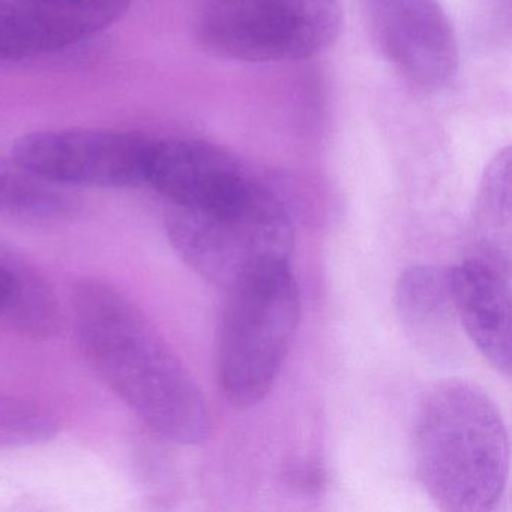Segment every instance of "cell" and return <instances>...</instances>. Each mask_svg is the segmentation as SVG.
<instances>
[{"label":"cell","instance_id":"cell-1","mask_svg":"<svg viewBox=\"0 0 512 512\" xmlns=\"http://www.w3.org/2000/svg\"><path fill=\"white\" fill-rule=\"evenodd\" d=\"M74 334L103 382L161 439L197 446L211 433L202 389L146 314L109 281L85 277L71 295Z\"/></svg>","mask_w":512,"mask_h":512},{"label":"cell","instance_id":"cell-2","mask_svg":"<svg viewBox=\"0 0 512 512\" xmlns=\"http://www.w3.org/2000/svg\"><path fill=\"white\" fill-rule=\"evenodd\" d=\"M410 443L416 479L440 509L497 508L508 482V431L499 407L475 383L449 379L428 389Z\"/></svg>","mask_w":512,"mask_h":512},{"label":"cell","instance_id":"cell-3","mask_svg":"<svg viewBox=\"0 0 512 512\" xmlns=\"http://www.w3.org/2000/svg\"><path fill=\"white\" fill-rule=\"evenodd\" d=\"M164 227L182 262L226 292L262 272L290 265L295 245L289 212L265 179L220 208L196 211L169 205Z\"/></svg>","mask_w":512,"mask_h":512},{"label":"cell","instance_id":"cell-4","mask_svg":"<svg viewBox=\"0 0 512 512\" xmlns=\"http://www.w3.org/2000/svg\"><path fill=\"white\" fill-rule=\"evenodd\" d=\"M301 317L290 265L262 272L233 289L218 326L221 392L236 409H250L271 391L292 347Z\"/></svg>","mask_w":512,"mask_h":512},{"label":"cell","instance_id":"cell-5","mask_svg":"<svg viewBox=\"0 0 512 512\" xmlns=\"http://www.w3.org/2000/svg\"><path fill=\"white\" fill-rule=\"evenodd\" d=\"M343 29L338 0H205L196 38L226 61L290 62L319 55Z\"/></svg>","mask_w":512,"mask_h":512},{"label":"cell","instance_id":"cell-6","mask_svg":"<svg viewBox=\"0 0 512 512\" xmlns=\"http://www.w3.org/2000/svg\"><path fill=\"white\" fill-rule=\"evenodd\" d=\"M152 140L124 131L58 128L17 140L13 160L62 187L145 184Z\"/></svg>","mask_w":512,"mask_h":512},{"label":"cell","instance_id":"cell-7","mask_svg":"<svg viewBox=\"0 0 512 512\" xmlns=\"http://www.w3.org/2000/svg\"><path fill=\"white\" fill-rule=\"evenodd\" d=\"M385 61L419 91L439 92L458 73V44L439 0H361Z\"/></svg>","mask_w":512,"mask_h":512},{"label":"cell","instance_id":"cell-8","mask_svg":"<svg viewBox=\"0 0 512 512\" xmlns=\"http://www.w3.org/2000/svg\"><path fill=\"white\" fill-rule=\"evenodd\" d=\"M262 176L227 149L202 140H152L145 184L178 208H220L262 181Z\"/></svg>","mask_w":512,"mask_h":512},{"label":"cell","instance_id":"cell-9","mask_svg":"<svg viewBox=\"0 0 512 512\" xmlns=\"http://www.w3.org/2000/svg\"><path fill=\"white\" fill-rule=\"evenodd\" d=\"M131 0H0V62L74 46L124 17Z\"/></svg>","mask_w":512,"mask_h":512},{"label":"cell","instance_id":"cell-10","mask_svg":"<svg viewBox=\"0 0 512 512\" xmlns=\"http://www.w3.org/2000/svg\"><path fill=\"white\" fill-rule=\"evenodd\" d=\"M461 328L502 376H511V275L469 257L446 269Z\"/></svg>","mask_w":512,"mask_h":512},{"label":"cell","instance_id":"cell-11","mask_svg":"<svg viewBox=\"0 0 512 512\" xmlns=\"http://www.w3.org/2000/svg\"><path fill=\"white\" fill-rule=\"evenodd\" d=\"M395 310L409 340L436 361H451L460 349L457 313L446 269L412 266L395 286Z\"/></svg>","mask_w":512,"mask_h":512},{"label":"cell","instance_id":"cell-12","mask_svg":"<svg viewBox=\"0 0 512 512\" xmlns=\"http://www.w3.org/2000/svg\"><path fill=\"white\" fill-rule=\"evenodd\" d=\"M0 266L8 277V292L0 322L28 337L47 340L62 328L58 296L47 278L22 253L0 244Z\"/></svg>","mask_w":512,"mask_h":512},{"label":"cell","instance_id":"cell-13","mask_svg":"<svg viewBox=\"0 0 512 512\" xmlns=\"http://www.w3.org/2000/svg\"><path fill=\"white\" fill-rule=\"evenodd\" d=\"M472 257L511 275V152L500 151L485 170L473 212Z\"/></svg>","mask_w":512,"mask_h":512},{"label":"cell","instance_id":"cell-14","mask_svg":"<svg viewBox=\"0 0 512 512\" xmlns=\"http://www.w3.org/2000/svg\"><path fill=\"white\" fill-rule=\"evenodd\" d=\"M80 209V199L16 160H0V217L28 221H61Z\"/></svg>","mask_w":512,"mask_h":512},{"label":"cell","instance_id":"cell-15","mask_svg":"<svg viewBox=\"0 0 512 512\" xmlns=\"http://www.w3.org/2000/svg\"><path fill=\"white\" fill-rule=\"evenodd\" d=\"M61 430L59 419L46 407L0 394V449H20L52 442Z\"/></svg>","mask_w":512,"mask_h":512},{"label":"cell","instance_id":"cell-16","mask_svg":"<svg viewBox=\"0 0 512 512\" xmlns=\"http://www.w3.org/2000/svg\"><path fill=\"white\" fill-rule=\"evenodd\" d=\"M8 292V277L5 269L0 266V308L4 305Z\"/></svg>","mask_w":512,"mask_h":512}]
</instances>
